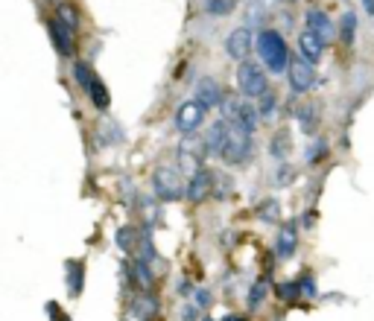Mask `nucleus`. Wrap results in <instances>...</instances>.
<instances>
[{
  "label": "nucleus",
  "instance_id": "1",
  "mask_svg": "<svg viewBox=\"0 0 374 321\" xmlns=\"http://www.w3.org/2000/svg\"><path fill=\"white\" fill-rule=\"evenodd\" d=\"M257 56L264 61V68L269 73H281L289 70V50H287V41L278 29H264L257 36Z\"/></svg>",
  "mask_w": 374,
  "mask_h": 321
},
{
  "label": "nucleus",
  "instance_id": "12",
  "mask_svg": "<svg viewBox=\"0 0 374 321\" xmlns=\"http://www.w3.org/2000/svg\"><path fill=\"white\" fill-rule=\"evenodd\" d=\"M304 21H307V27H310L324 44H331V41H333L336 27H333V21H331V15H328V12H322V9H307Z\"/></svg>",
  "mask_w": 374,
  "mask_h": 321
},
{
  "label": "nucleus",
  "instance_id": "14",
  "mask_svg": "<svg viewBox=\"0 0 374 321\" xmlns=\"http://www.w3.org/2000/svg\"><path fill=\"white\" fill-rule=\"evenodd\" d=\"M47 29H50V38L56 44V50L62 56H71L73 53V29L64 21H59V18H53L50 24H47Z\"/></svg>",
  "mask_w": 374,
  "mask_h": 321
},
{
  "label": "nucleus",
  "instance_id": "21",
  "mask_svg": "<svg viewBox=\"0 0 374 321\" xmlns=\"http://www.w3.org/2000/svg\"><path fill=\"white\" fill-rule=\"evenodd\" d=\"M296 117H299L301 132H304V135H313V132H316V126H319V105H316V103L301 105Z\"/></svg>",
  "mask_w": 374,
  "mask_h": 321
},
{
  "label": "nucleus",
  "instance_id": "29",
  "mask_svg": "<svg viewBox=\"0 0 374 321\" xmlns=\"http://www.w3.org/2000/svg\"><path fill=\"white\" fill-rule=\"evenodd\" d=\"M257 111H260L264 117H272V111H275V94H272V88L257 100Z\"/></svg>",
  "mask_w": 374,
  "mask_h": 321
},
{
  "label": "nucleus",
  "instance_id": "36",
  "mask_svg": "<svg viewBox=\"0 0 374 321\" xmlns=\"http://www.w3.org/2000/svg\"><path fill=\"white\" fill-rule=\"evenodd\" d=\"M363 6H366L368 15H374V0H363Z\"/></svg>",
  "mask_w": 374,
  "mask_h": 321
},
{
  "label": "nucleus",
  "instance_id": "9",
  "mask_svg": "<svg viewBox=\"0 0 374 321\" xmlns=\"http://www.w3.org/2000/svg\"><path fill=\"white\" fill-rule=\"evenodd\" d=\"M205 105H199L196 100H187L175 108V126H178V132H185V135H193L196 128L205 123Z\"/></svg>",
  "mask_w": 374,
  "mask_h": 321
},
{
  "label": "nucleus",
  "instance_id": "17",
  "mask_svg": "<svg viewBox=\"0 0 374 321\" xmlns=\"http://www.w3.org/2000/svg\"><path fill=\"white\" fill-rule=\"evenodd\" d=\"M158 298L152 295V292H141L138 298H135V304H132V315L138 318V321H150L155 313H158Z\"/></svg>",
  "mask_w": 374,
  "mask_h": 321
},
{
  "label": "nucleus",
  "instance_id": "32",
  "mask_svg": "<svg viewBox=\"0 0 374 321\" xmlns=\"http://www.w3.org/2000/svg\"><path fill=\"white\" fill-rule=\"evenodd\" d=\"M193 301H196V307H199V310H208L210 304H214V295H210L208 289H199V292H196V298H193Z\"/></svg>",
  "mask_w": 374,
  "mask_h": 321
},
{
  "label": "nucleus",
  "instance_id": "26",
  "mask_svg": "<svg viewBox=\"0 0 374 321\" xmlns=\"http://www.w3.org/2000/svg\"><path fill=\"white\" fill-rule=\"evenodd\" d=\"M257 216L264 219V222H281V204L275 202V199H266L264 204L257 207Z\"/></svg>",
  "mask_w": 374,
  "mask_h": 321
},
{
  "label": "nucleus",
  "instance_id": "8",
  "mask_svg": "<svg viewBox=\"0 0 374 321\" xmlns=\"http://www.w3.org/2000/svg\"><path fill=\"white\" fill-rule=\"evenodd\" d=\"M254 44L257 41L252 38V29L249 27H237L234 32H229V38H225V53H229L234 61H249Z\"/></svg>",
  "mask_w": 374,
  "mask_h": 321
},
{
  "label": "nucleus",
  "instance_id": "2",
  "mask_svg": "<svg viewBox=\"0 0 374 321\" xmlns=\"http://www.w3.org/2000/svg\"><path fill=\"white\" fill-rule=\"evenodd\" d=\"M252 128L246 126H240V123H229V135H225V143H222V152L220 158L225 160V164H246L249 155H252V147H254V140H252Z\"/></svg>",
  "mask_w": 374,
  "mask_h": 321
},
{
  "label": "nucleus",
  "instance_id": "3",
  "mask_svg": "<svg viewBox=\"0 0 374 321\" xmlns=\"http://www.w3.org/2000/svg\"><path fill=\"white\" fill-rule=\"evenodd\" d=\"M237 88H240L243 96H249V100H260V96L269 91L266 68H264V64H254V61H240V68H237Z\"/></svg>",
  "mask_w": 374,
  "mask_h": 321
},
{
  "label": "nucleus",
  "instance_id": "13",
  "mask_svg": "<svg viewBox=\"0 0 374 321\" xmlns=\"http://www.w3.org/2000/svg\"><path fill=\"white\" fill-rule=\"evenodd\" d=\"M299 53L307 59V61H319L322 59V53H324V41L316 36V32L310 29V27H304L301 32H299Z\"/></svg>",
  "mask_w": 374,
  "mask_h": 321
},
{
  "label": "nucleus",
  "instance_id": "19",
  "mask_svg": "<svg viewBox=\"0 0 374 321\" xmlns=\"http://www.w3.org/2000/svg\"><path fill=\"white\" fill-rule=\"evenodd\" d=\"M132 281H135V286L141 289V292H150L152 289V283H155V275H152V269H150V263L146 260H138L132 263Z\"/></svg>",
  "mask_w": 374,
  "mask_h": 321
},
{
  "label": "nucleus",
  "instance_id": "37",
  "mask_svg": "<svg viewBox=\"0 0 374 321\" xmlns=\"http://www.w3.org/2000/svg\"><path fill=\"white\" fill-rule=\"evenodd\" d=\"M222 321H243V318H240V315H225Z\"/></svg>",
  "mask_w": 374,
  "mask_h": 321
},
{
  "label": "nucleus",
  "instance_id": "28",
  "mask_svg": "<svg viewBox=\"0 0 374 321\" xmlns=\"http://www.w3.org/2000/svg\"><path fill=\"white\" fill-rule=\"evenodd\" d=\"M56 18H59V21H64V24H68L71 29H76V18H79V15H76V9H73L71 3H59V9H56Z\"/></svg>",
  "mask_w": 374,
  "mask_h": 321
},
{
  "label": "nucleus",
  "instance_id": "30",
  "mask_svg": "<svg viewBox=\"0 0 374 321\" xmlns=\"http://www.w3.org/2000/svg\"><path fill=\"white\" fill-rule=\"evenodd\" d=\"M278 295H281V301H299L301 283H281L278 286Z\"/></svg>",
  "mask_w": 374,
  "mask_h": 321
},
{
  "label": "nucleus",
  "instance_id": "33",
  "mask_svg": "<svg viewBox=\"0 0 374 321\" xmlns=\"http://www.w3.org/2000/svg\"><path fill=\"white\" fill-rule=\"evenodd\" d=\"M301 283V295H307V298H316V281H313V275H307L304 281H299Z\"/></svg>",
  "mask_w": 374,
  "mask_h": 321
},
{
  "label": "nucleus",
  "instance_id": "16",
  "mask_svg": "<svg viewBox=\"0 0 374 321\" xmlns=\"http://www.w3.org/2000/svg\"><path fill=\"white\" fill-rule=\"evenodd\" d=\"M64 275H68V292L71 298L82 295V286H85V263L82 260H68L64 263Z\"/></svg>",
  "mask_w": 374,
  "mask_h": 321
},
{
  "label": "nucleus",
  "instance_id": "35",
  "mask_svg": "<svg viewBox=\"0 0 374 321\" xmlns=\"http://www.w3.org/2000/svg\"><path fill=\"white\" fill-rule=\"evenodd\" d=\"M292 179V170L287 167V160H284V170H278V184H287Z\"/></svg>",
  "mask_w": 374,
  "mask_h": 321
},
{
  "label": "nucleus",
  "instance_id": "22",
  "mask_svg": "<svg viewBox=\"0 0 374 321\" xmlns=\"http://www.w3.org/2000/svg\"><path fill=\"white\" fill-rule=\"evenodd\" d=\"M85 94H88V100L94 103V108H100V111H106V108L111 105V94H108V88H106V82H103V79H100V76H96V79H94V82H91V88H88Z\"/></svg>",
  "mask_w": 374,
  "mask_h": 321
},
{
  "label": "nucleus",
  "instance_id": "5",
  "mask_svg": "<svg viewBox=\"0 0 374 321\" xmlns=\"http://www.w3.org/2000/svg\"><path fill=\"white\" fill-rule=\"evenodd\" d=\"M222 108V117L225 120H229V123H240V126H246V128H252V132H254V128H257V123H260V111H257V105H252V100H249V96H225V103L220 105Z\"/></svg>",
  "mask_w": 374,
  "mask_h": 321
},
{
  "label": "nucleus",
  "instance_id": "27",
  "mask_svg": "<svg viewBox=\"0 0 374 321\" xmlns=\"http://www.w3.org/2000/svg\"><path fill=\"white\" fill-rule=\"evenodd\" d=\"M266 289H269V283L260 278L252 289H249V298H246V304H249V310H257L260 304H264V298H266Z\"/></svg>",
  "mask_w": 374,
  "mask_h": 321
},
{
  "label": "nucleus",
  "instance_id": "23",
  "mask_svg": "<svg viewBox=\"0 0 374 321\" xmlns=\"http://www.w3.org/2000/svg\"><path fill=\"white\" fill-rule=\"evenodd\" d=\"M289 147H292V140H289V132L287 128H281V132H275V137H272V143H269V152H272V158L275 160H287V155H289Z\"/></svg>",
  "mask_w": 374,
  "mask_h": 321
},
{
  "label": "nucleus",
  "instance_id": "10",
  "mask_svg": "<svg viewBox=\"0 0 374 321\" xmlns=\"http://www.w3.org/2000/svg\"><path fill=\"white\" fill-rule=\"evenodd\" d=\"M196 103L205 105V108H220L225 103V94H222V85L217 79L210 76H202L196 82Z\"/></svg>",
  "mask_w": 374,
  "mask_h": 321
},
{
  "label": "nucleus",
  "instance_id": "15",
  "mask_svg": "<svg viewBox=\"0 0 374 321\" xmlns=\"http://www.w3.org/2000/svg\"><path fill=\"white\" fill-rule=\"evenodd\" d=\"M299 248V228L292 222L281 225V231H278V243H275V251H278L281 260H289L292 254H296Z\"/></svg>",
  "mask_w": 374,
  "mask_h": 321
},
{
  "label": "nucleus",
  "instance_id": "18",
  "mask_svg": "<svg viewBox=\"0 0 374 321\" xmlns=\"http://www.w3.org/2000/svg\"><path fill=\"white\" fill-rule=\"evenodd\" d=\"M225 135H229V120H217L210 126V132L205 135V143H208V152L210 155H220L222 152V143H225Z\"/></svg>",
  "mask_w": 374,
  "mask_h": 321
},
{
  "label": "nucleus",
  "instance_id": "7",
  "mask_svg": "<svg viewBox=\"0 0 374 321\" xmlns=\"http://www.w3.org/2000/svg\"><path fill=\"white\" fill-rule=\"evenodd\" d=\"M214 181H217V172H210L208 167H199V170H193L190 175V181H187V202L190 204H202L210 193H214Z\"/></svg>",
  "mask_w": 374,
  "mask_h": 321
},
{
  "label": "nucleus",
  "instance_id": "4",
  "mask_svg": "<svg viewBox=\"0 0 374 321\" xmlns=\"http://www.w3.org/2000/svg\"><path fill=\"white\" fill-rule=\"evenodd\" d=\"M152 190L161 202H178L187 196V187L182 181V175H178L175 167H155L152 172Z\"/></svg>",
  "mask_w": 374,
  "mask_h": 321
},
{
  "label": "nucleus",
  "instance_id": "24",
  "mask_svg": "<svg viewBox=\"0 0 374 321\" xmlns=\"http://www.w3.org/2000/svg\"><path fill=\"white\" fill-rule=\"evenodd\" d=\"M73 79H76V85H79V88L88 91L91 82L96 79V73H94V68H91L88 61H73Z\"/></svg>",
  "mask_w": 374,
  "mask_h": 321
},
{
  "label": "nucleus",
  "instance_id": "20",
  "mask_svg": "<svg viewBox=\"0 0 374 321\" xmlns=\"http://www.w3.org/2000/svg\"><path fill=\"white\" fill-rule=\"evenodd\" d=\"M115 243H117V248L123 251V254H135L138 248H141V231H135V228H120L117 234H115Z\"/></svg>",
  "mask_w": 374,
  "mask_h": 321
},
{
  "label": "nucleus",
  "instance_id": "31",
  "mask_svg": "<svg viewBox=\"0 0 374 321\" xmlns=\"http://www.w3.org/2000/svg\"><path fill=\"white\" fill-rule=\"evenodd\" d=\"M231 6H234V0H208L210 15H225V12H231Z\"/></svg>",
  "mask_w": 374,
  "mask_h": 321
},
{
  "label": "nucleus",
  "instance_id": "11",
  "mask_svg": "<svg viewBox=\"0 0 374 321\" xmlns=\"http://www.w3.org/2000/svg\"><path fill=\"white\" fill-rule=\"evenodd\" d=\"M210 152H208V143H205V137H199V135H187L185 140H182V147H178V158H182L185 160V164H187V160H190V164L193 167H202V160L208 158Z\"/></svg>",
  "mask_w": 374,
  "mask_h": 321
},
{
  "label": "nucleus",
  "instance_id": "6",
  "mask_svg": "<svg viewBox=\"0 0 374 321\" xmlns=\"http://www.w3.org/2000/svg\"><path fill=\"white\" fill-rule=\"evenodd\" d=\"M287 76H289V88H292V94H307V91H310V88L316 85V64H313V61H307L304 56H299V59H292V61H289Z\"/></svg>",
  "mask_w": 374,
  "mask_h": 321
},
{
  "label": "nucleus",
  "instance_id": "34",
  "mask_svg": "<svg viewBox=\"0 0 374 321\" xmlns=\"http://www.w3.org/2000/svg\"><path fill=\"white\" fill-rule=\"evenodd\" d=\"M324 149H328V147H324V143H322V140L316 143V147H310V155H307V158H310V164H316V158H319V155H322Z\"/></svg>",
  "mask_w": 374,
  "mask_h": 321
},
{
  "label": "nucleus",
  "instance_id": "25",
  "mask_svg": "<svg viewBox=\"0 0 374 321\" xmlns=\"http://www.w3.org/2000/svg\"><path fill=\"white\" fill-rule=\"evenodd\" d=\"M357 36V15L354 12H345L343 21H339V41L343 44H351Z\"/></svg>",
  "mask_w": 374,
  "mask_h": 321
}]
</instances>
